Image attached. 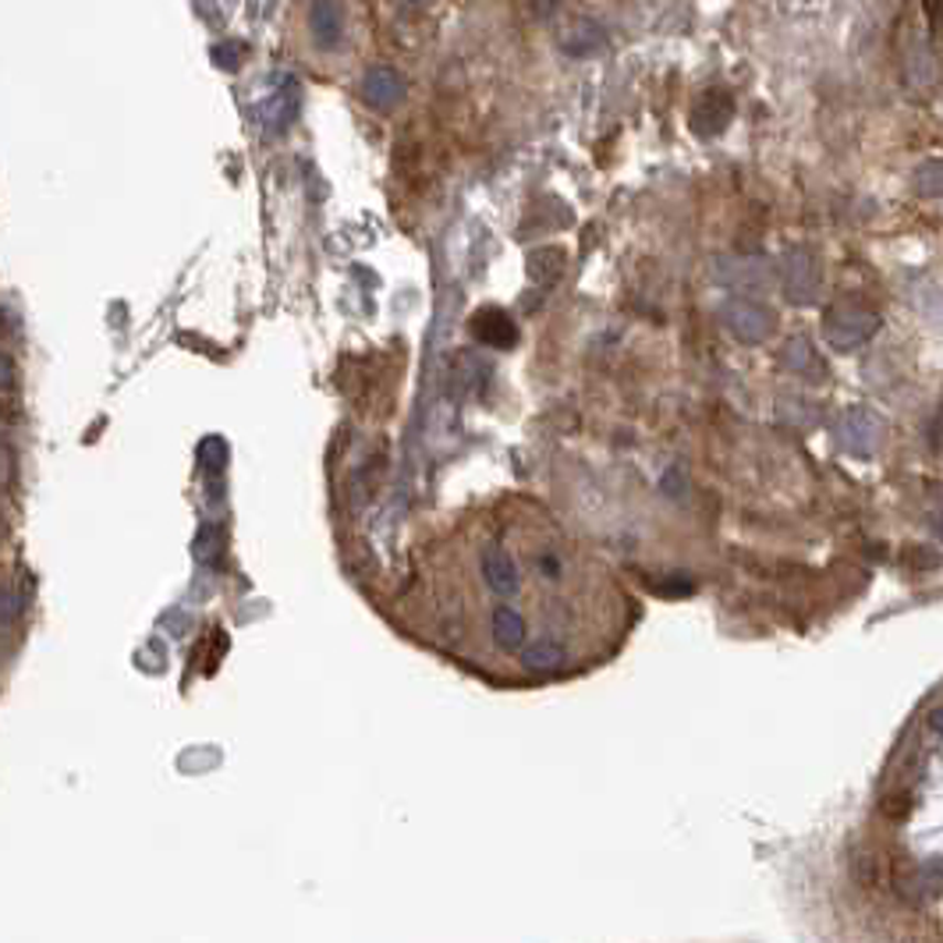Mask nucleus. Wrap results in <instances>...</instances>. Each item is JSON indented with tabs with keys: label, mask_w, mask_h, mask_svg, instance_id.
I'll return each instance as SVG.
<instances>
[{
	"label": "nucleus",
	"mask_w": 943,
	"mask_h": 943,
	"mask_svg": "<svg viewBox=\"0 0 943 943\" xmlns=\"http://www.w3.org/2000/svg\"><path fill=\"white\" fill-rule=\"evenodd\" d=\"M781 292L791 306H816L823 295V266L813 248H787L781 256Z\"/></svg>",
	"instance_id": "nucleus-1"
},
{
	"label": "nucleus",
	"mask_w": 943,
	"mask_h": 943,
	"mask_svg": "<svg viewBox=\"0 0 943 943\" xmlns=\"http://www.w3.org/2000/svg\"><path fill=\"white\" fill-rule=\"evenodd\" d=\"M720 319L741 345H763L773 337V330H777V316H773V309H766L763 301H755L749 295H738L731 301H723Z\"/></svg>",
	"instance_id": "nucleus-2"
},
{
	"label": "nucleus",
	"mask_w": 943,
	"mask_h": 943,
	"mask_svg": "<svg viewBox=\"0 0 943 943\" xmlns=\"http://www.w3.org/2000/svg\"><path fill=\"white\" fill-rule=\"evenodd\" d=\"M876 330H880V316H876L872 309L834 306L827 316H823V333H827L830 348H837V351L862 348Z\"/></svg>",
	"instance_id": "nucleus-3"
},
{
	"label": "nucleus",
	"mask_w": 943,
	"mask_h": 943,
	"mask_svg": "<svg viewBox=\"0 0 943 943\" xmlns=\"http://www.w3.org/2000/svg\"><path fill=\"white\" fill-rule=\"evenodd\" d=\"M734 117V99L728 89H706L692 110H688V128H692L696 135H702V139H710V135H720L723 128L731 125Z\"/></svg>",
	"instance_id": "nucleus-4"
},
{
	"label": "nucleus",
	"mask_w": 943,
	"mask_h": 943,
	"mask_svg": "<svg viewBox=\"0 0 943 943\" xmlns=\"http://www.w3.org/2000/svg\"><path fill=\"white\" fill-rule=\"evenodd\" d=\"M840 436V447L851 451V454H872L876 444H880V418L866 409H851L837 426Z\"/></svg>",
	"instance_id": "nucleus-5"
},
{
	"label": "nucleus",
	"mask_w": 943,
	"mask_h": 943,
	"mask_svg": "<svg viewBox=\"0 0 943 943\" xmlns=\"http://www.w3.org/2000/svg\"><path fill=\"white\" fill-rule=\"evenodd\" d=\"M483 579H486V585H490V593H497V596H515L521 589L518 564L500 543H490L483 550Z\"/></svg>",
	"instance_id": "nucleus-6"
},
{
	"label": "nucleus",
	"mask_w": 943,
	"mask_h": 943,
	"mask_svg": "<svg viewBox=\"0 0 943 943\" xmlns=\"http://www.w3.org/2000/svg\"><path fill=\"white\" fill-rule=\"evenodd\" d=\"M362 96H365L369 107L391 110V107H398L404 99V78L394 72V67H386V64L369 67L365 78H362Z\"/></svg>",
	"instance_id": "nucleus-7"
},
{
	"label": "nucleus",
	"mask_w": 943,
	"mask_h": 943,
	"mask_svg": "<svg viewBox=\"0 0 943 943\" xmlns=\"http://www.w3.org/2000/svg\"><path fill=\"white\" fill-rule=\"evenodd\" d=\"M472 333H476L483 345L500 348V351L518 345V327L504 309H479L476 316H472Z\"/></svg>",
	"instance_id": "nucleus-8"
},
{
	"label": "nucleus",
	"mask_w": 943,
	"mask_h": 943,
	"mask_svg": "<svg viewBox=\"0 0 943 943\" xmlns=\"http://www.w3.org/2000/svg\"><path fill=\"white\" fill-rule=\"evenodd\" d=\"M781 365H787L791 373H798L805 380H823V377H827L819 351L813 348V341H808L805 333L787 337V345L781 348Z\"/></svg>",
	"instance_id": "nucleus-9"
},
{
	"label": "nucleus",
	"mask_w": 943,
	"mask_h": 943,
	"mask_svg": "<svg viewBox=\"0 0 943 943\" xmlns=\"http://www.w3.org/2000/svg\"><path fill=\"white\" fill-rule=\"evenodd\" d=\"M341 22H345V11L337 8V4H324V0H319V4H312V8H309V32H312L316 46L333 50L337 43H341V32H345Z\"/></svg>",
	"instance_id": "nucleus-10"
},
{
	"label": "nucleus",
	"mask_w": 943,
	"mask_h": 943,
	"mask_svg": "<svg viewBox=\"0 0 943 943\" xmlns=\"http://www.w3.org/2000/svg\"><path fill=\"white\" fill-rule=\"evenodd\" d=\"M561 46L568 50V54L575 57H589V54H600V50L606 46V32L589 22V19H575L564 32H561Z\"/></svg>",
	"instance_id": "nucleus-11"
},
{
	"label": "nucleus",
	"mask_w": 943,
	"mask_h": 943,
	"mask_svg": "<svg viewBox=\"0 0 943 943\" xmlns=\"http://www.w3.org/2000/svg\"><path fill=\"white\" fill-rule=\"evenodd\" d=\"M490 635H494V643L500 649H508V653L526 649V621H521V614L511 611V606H497V611H494Z\"/></svg>",
	"instance_id": "nucleus-12"
},
{
	"label": "nucleus",
	"mask_w": 943,
	"mask_h": 943,
	"mask_svg": "<svg viewBox=\"0 0 943 943\" xmlns=\"http://www.w3.org/2000/svg\"><path fill=\"white\" fill-rule=\"evenodd\" d=\"M564 664H568V653L561 643H553V638H539V643H529L521 649V667L532 674H553Z\"/></svg>",
	"instance_id": "nucleus-13"
},
{
	"label": "nucleus",
	"mask_w": 943,
	"mask_h": 943,
	"mask_svg": "<svg viewBox=\"0 0 943 943\" xmlns=\"http://www.w3.org/2000/svg\"><path fill=\"white\" fill-rule=\"evenodd\" d=\"M192 558L202 564V568H216L224 558V532L216 526H202L195 532V543H192Z\"/></svg>",
	"instance_id": "nucleus-14"
},
{
	"label": "nucleus",
	"mask_w": 943,
	"mask_h": 943,
	"mask_svg": "<svg viewBox=\"0 0 943 943\" xmlns=\"http://www.w3.org/2000/svg\"><path fill=\"white\" fill-rule=\"evenodd\" d=\"M912 189H915L922 199H943V157H940V160H925V163L915 167Z\"/></svg>",
	"instance_id": "nucleus-15"
},
{
	"label": "nucleus",
	"mask_w": 943,
	"mask_h": 943,
	"mask_svg": "<svg viewBox=\"0 0 943 943\" xmlns=\"http://www.w3.org/2000/svg\"><path fill=\"white\" fill-rule=\"evenodd\" d=\"M195 458H199V465H202V468L213 472V476H216V472H224V465H227V444L221 441V436H210V441H202V444H199V454H195Z\"/></svg>",
	"instance_id": "nucleus-16"
},
{
	"label": "nucleus",
	"mask_w": 943,
	"mask_h": 943,
	"mask_svg": "<svg viewBox=\"0 0 943 943\" xmlns=\"http://www.w3.org/2000/svg\"><path fill=\"white\" fill-rule=\"evenodd\" d=\"M22 606H25V600H22L19 589L0 585V628H11L14 621L22 617Z\"/></svg>",
	"instance_id": "nucleus-17"
},
{
	"label": "nucleus",
	"mask_w": 943,
	"mask_h": 943,
	"mask_svg": "<svg viewBox=\"0 0 943 943\" xmlns=\"http://www.w3.org/2000/svg\"><path fill=\"white\" fill-rule=\"evenodd\" d=\"M239 50H242L239 43H227V46H216V50H213V54H216L213 61H216V64H221V67H227V72H234V67H239V64H242V54H239Z\"/></svg>",
	"instance_id": "nucleus-18"
},
{
	"label": "nucleus",
	"mask_w": 943,
	"mask_h": 943,
	"mask_svg": "<svg viewBox=\"0 0 943 943\" xmlns=\"http://www.w3.org/2000/svg\"><path fill=\"white\" fill-rule=\"evenodd\" d=\"M922 880L930 887H943V858H930V862L922 866Z\"/></svg>",
	"instance_id": "nucleus-19"
},
{
	"label": "nucleus",
	"mask_w": 943,
	"mask_h": 943,
	"mask_svg": "<svg viewBox=\"0 0 943 943\" xmlns=\"http://www.w3.org/2000/svg\"><path fill=\"white\" fill-rule=\"evenodd\" d=\"M14 383H19V377H14V365L11 359L0 351V391H14Z\"/></svg>",
	"instance_id": "nucleus-20"
},
{
	"label": "nucleus",
	"mask_w": 943,
	"mask_h": 943,
	"mask_svg": "<svg viewBox=\"0 0 943 943\" xmlns=\"http://www.w3.org/2000/svg\"><path fill=\"white\" fill-rule=\"evenodd\" d=\"M539 571H543V575H550V579H558V575H561V564H558V558H543Z\"/></svg>",
	"instance_id": "nucleus-21"
},
{
	"label": "nucleus",
	"mask_w": 943,
	"mask_h": 943,
	"mask_svg": "<svg viewBox=\"0 0 943 943\" xmlns=\"http://www.w3.org/2000/svg\"><path fill=\"white\" fill-rule=\"evenodd\" d=\"M930 728H933L936 734H943V706H940V710H933V713H930Z\"/></svg>",
	"instance_id": "nucleus-22"
}]
</instances>
